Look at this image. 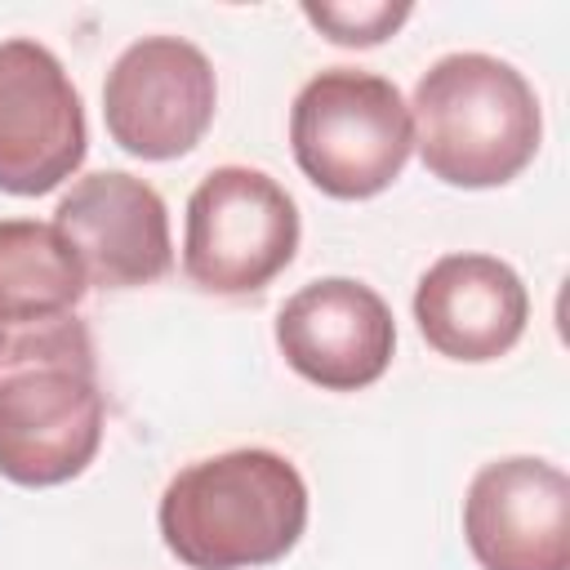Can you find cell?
Here are the masks:
<instances>
[{
  "mask_svg": "<svg viewBox=\"0 0 570 570\" xmlns=\"http://www.w3.org/2000/svg\"><path fill=\"white\" fill-rule=\"evenodd\" d=\"M463 539L481 570H570V476L530 454L485 463L463 494Z\"/></svg>",
  "mask_w": 570,
  "mask_h": 570,
  "instance_id": "cell-8",
  "label": "cell"
},
{
  "mask_svg": "<svg viewBox=\"0 0 570 570\" xmlns=\"http://www.w3.org/2000/svg\"><path fill=\"white\" fill-rule=\"evenodd\" d=\"M294 249L298 205L272 174L218 165L187 196L183 272L205 294H258L294 263Z\"/></svg>",
  "mask_w": 570,
  "mask_h": 570,
  "instance_id": "cell-5",
  "label": "cell"
},
{
  "mask_svg": "<svg viewBox=\"0 0 570 570\" xmlns=\"http://www.w3.org/2000/svg\"><path fill=\"white\" fill-rule=\"evenodd\" d=\"M419 160L450 187H503L539 151L543 111L530 80L494 53L436 58L410 98Z\"/></svg>",
  "mask_w": 570,
  "mask_h": 570,
  "instance_id": "cell-3",
  "label": "cell"
},
{
  "mask_svg": "<svg viewBox=\"0 0 570 570\" xmlns=\"http://www.w3.org/2000/svg\"><path fill=\"white\" fill-rule=\"evenodd\" d=\"M156 521L187 570H258L303 539L307 485L285 454L245 445L187 463L165 485Z\"/></svg>",
  "mask_w": 570,
  "mask_h": 570,
  "instance_id": "cell-2",
  "label": "cell"
},
{
  "mask_svg": "<svg viewBox=\"0 0 570 570\" xmlns=\"http://www.w3.org/2000/svg\"><path fill=\"white\" fill-rule=\"evenodd\" d=\"M102 445V392L85 321L13 325L0 352V476L27 490L80 476Z\"/></svg>",
  "mask_w": 570,
  "mask_h": 570,
  "instance_id": "cell-1",
  "label": "cell"
},
{
  "mask_svg": "<svg viewBox=\"0 0 570 570\" xmlns=\"http://www.w3.org/2000/svg\"><path fill=\"white\" fill-rule=\"evenodd\" d=\"M414 13V4L405 0H370V4H316L307 0L303 4V18L330 36L334 45H347V49H370V45H383L405 18Z\"/></svg>",
  "mask_w": 570,
  "mask_h": 570,
  "instance_id": "cell-13",
  "label": "cell"
},
{
  "mask_svg": "<svg viewBox=\"0 0 570 570\" xmlns=\"http://www.w3.org/2000/svg\"><path fill=\"white\" fill-rule=\"evenodd\" d=\"M4 343H9V325L0 321V352H4Z\"/></svg>",
  "mask_w": 570,
  "mask_h": 570,
  "instance_id": "cell-14",
  "label": "cell"
},
{
  "mask_svg": "<svg viewBox=\"0 0 570 570\" xmlns=\"http://www.w3.org/2000/svg\"><path fill=\"white\" fill-rule=\"evenodd\" d=\"M276 347L294 374L325 392H356L383 379L396 352L392 307L352 276L303 285L276 312Z\"/></svg>",
  "mask_w": 570,
  "mask_h": 570,
  "instance_id": "cell-9",
  "label": "cell"
},
{
  "mask_svg": "<svg viewBox=\"0 0 570 570\" xmlns=\"http://www.w3.org/2000/svg\"><path fill=\"white\" fill-rule=\"evenodd\" d=\"M85 289V263L53 223L0 218V321L9 330L67 316Z\"/></svg>",
  "mask_w": 570,
  "mask_h": 570,
  "instance_id": "cell-12",
  "label": "cell"
},
{
  "mask_svg": "<svg viewBox=\"0 0 570 570\" xmlns=\"http://www.w3.org/2000/svg\"><path fill=\"white\" fill-rule=\"evenodd\" d=\"M414 321L432 352L481 365L517 347L530 294L494 254H445L414 285Z\"/></svg>",
  "mask_w": 570,
  "mask_h": 570,
  "instance_id": "cell-11",
  "label": "cell"
},
{
  "mask_svg": "<svg viewBox=\"0 0 570 570\" xmlns=\"http://www.w3.org/2000/svg\"><path fill=\"white\" fill-rule=\"evenodd\" d=\"M218 80L209 58L183 36L134 40L102 80V120L120 151L138 160L187 156L214 125Z\"/></svg>",
  "mask_w": 570,
  "mask_h": 570,
  "instance_id": "cell-6",
  "label": "cell"
},
{
  "mask_svg": "<svg viewBox=\"0 0 570 570\" xmlns=\"http://www.w3.org/2000/svg\"><path fill=\"white\" fill-rule=\"evenodd\" d=\"M53 227L71 240L89 285L134 289L174 267L169 209L160 191L125 169H98L71 183L53 209Z\"/></svg>",
  "mask_w": 570,
  "mask_h": 570,
  "instance_id": "cell-10",
  "label": "cell"
},
{
  "mask_svg": "<svg viewBox=\"0 0 570 570\" xmlns=\"http://www.w3.org/2000/svg\"><path fill=\"white\" fill-rule=\"evenodd\" d=\"M289 147L312 187L334 200H370L401 178L414 151L410 102L387 76L325 67L289 107Z\"/></svg>",
  "mask_w": 570,
  "mask_h": 570,
  "instance_id": "cell-4",
  "label": "cell"
},
{
  "mask_svg": "<svg viewBox=\"0 0 570 570\" xmlns=\"http://www.w3.org/2000/svg\"><path fill=\"white\" fill-rule=\"evenodd\" d=\"M89 151L80 94L40 40H0V191L45 196Z\"/></svg>",
  "mask_w": 570,
  "mask_h": 570,
  "instance_id": "cell-7",
  "label": "cell"
}]
</instances>
